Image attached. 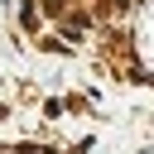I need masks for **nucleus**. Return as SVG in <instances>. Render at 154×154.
Segmentation results:
<instances>
[{
	"instance_id": "nucleus-1",
	"label": "nucleus",
	"mask_w": 154,
	"mask_h": 154,
	"mask_svg": "<svg viewBox=\"0 0 154 154\" xmlns=\"http://www.w3.org/2000/svg\"><path fill=\"white\" fill-rule=\"evenodd\" d=\"M43 10H53V14H58V10H63V0H43Z\"/></svg>"
}]
</instances>
